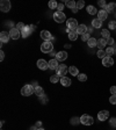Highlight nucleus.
Listing matches in <instances>:
<instances>
[{
	"instance_id": "ea45409f",
	"label": "nucleus",
	"mask_w": 116,
	"mask_h": 130,
	"mask_svg": "<svg viewBox=\"0 0 116 130\" xmlns=\"http://www.w3.org/2000/svg\"><path fill=\"white\" fill-rule=\"evenodd\" d=\"M84 6H85V3L82 1V0H80V1H78V3H77V8H78V9H81Z\"/></svg>"
},
{
	"instance_id": "6ab92c4d",
	"label": "nucleus",
	"mask_w": 116,
	"mask_h": 130,
	"mask_svg": "<svg viewBox=\"0 0 116 130\" xmlns=\"http://www.w3.org/2000/svg\"><path fill=\"white\" fill-rule=\"evenodd\" d=\"M60 84H62L63 86H65V87H69L72 83H71L70 78H68V77H62V78H60Z\"/></svg>"
},
{
	"instance_id": "412c9836",
	"label": "nucleus",
	"mask_w": 116,
	"mask_h": 130,
	"mask_svg": "<svg viewBox=\"0 0 116 130\" xmlns=\"http://www.w3.org/2000/svg\"><path fill=\"white\" fill-rule=\"evenodd\" d=\"M105 9L107 11V13H113V12L116 9V4H115V3L108 4V5H107V7H106Z\"/></svg>"
},
{
	"instance_id": "ddd939ff",
	"label": "nucleus",
	"mask_w": 116,
	"mask_h": 130,
	"mask_svg": "<svg viewBox=\"0 0 116 130\" xmlns=\"http://www.w3.org/2000/svg\"><path fill=\"white\" fill-rule=\"evenodd\" d=\"M9 35H11V38H13V40H18V38L20 37V35H21V31L18 30L16 28H12V29L9 30Z\"/></svg>"
},
{
	"instance_id": "e433bc0d",
	"label": "nucleus",
	"mask_w": 116,
	"mask_h": 130,
	"mask_svg": "<svg viewBox=\"0 0 116 130\" xmlns=\"http://www.w3.org/2000/svg\"><path fill=\"white\" fill-rule=\"evenodd\" d=\"M109 124L113 128H116V117H111V119L109 120Z\"/></svg>"
},
{
	"instance_id": "2f4dec72",
	"label": "nucleus",
	"mask_w": 116,
	"mask_h": 130,
	"mask_svg": "<svg viewBox=\"0 0 116 130\" xmlns=\"http://www.w3.org/2000/svg\"><path fill=\"white\" fill-rule=\"evenodd\" d=\"M96 56L99 57V58H101V59H103V58H105L107 55H106V51H105V50H99V51L96 52Z\"/></svg>"
},
{
	"instance_id": "3c124183",
	"label": "nucleus",
	"mask_w": 116,
	"mask_h": 130,
	"mask_svg": "<svg viewBox=\"0 0 116 130\" xmlns=\"http://www.w3.org/2000/svg\"><path fill=\"white\" fill-rule=\"evenodd\" d=\"M113 49H114V54H116V44L113 45Z\"/></svg>"
},
{
	"instance_id": "864d4df0",
	"label": "nucleus",
	"mask_w": 116,
	"mask_h": 130,
	"mask_svg": "<svg viewBox=\"0 0 116 130\" xmlns=\"http://www.w3.org/2000/svg\"><path fill=\"white\" fill-rule=\"evenodd\" d=\"M37 130H44V129H43V128H38Z\"/></svg>"
},
{
	"instance_id": "f8f14e48",
	"label": "nucleus",
	"mask_w": 116,
	"mask_h": 130,
	"mask_svg": "<svg viewBox=\"0 0 116 130\" xmlns=\"http://www.w3.org/2000/svg\"><path fill=\"white\" fill-rule=\"evenodd\" d=\"M9 38H11L9 32H7V31L0 32V41H1V43H7L8 41H9Z\"/></svg>"
},
{
	"instance_id": "b1692460",
	"label": "nucleus",
	"mask_w": 116,
	"mask_h": 130,
	"mask_svg": "<svg viewBox=\"0 0 116 130\" xmlns=\"http://www.w3.org/2000/svg\"><path fill=\"white\" fill-rule=\"evenodd\" d=\"M69 38H70L71 41H76L77 38H78V32H77L76 30H71V31L69 32Z\"/></svg>"
},
{
	"instance_id": "a18cd8bd",
	"label": "nucleus",
	"mask_w": 116,
	"mask_h": 130,
	"mask_svg": "<svg viewBox=\"0 0 116 130\" xmlns=\"http://www.w3.org/2000/svg\"><path fill=\"white\" fill-rule=\"evenodd\" d=\"M57 9L59 12H63V9H64V4H58V7H57Z\"/></svg>"
},
{
	"instance_id": "a19ab883",
	"label": "nucleus",
	"mask_w": 116,
	"mask_h": 130,
	"mask_svg": "<svg viewBox=\"0 0 116 130\" xmlns=\"http://www.w3.org/2000/svg\"><path fill=\"white\" fill-rule=\"evenodd\" d=\"M109 102H110L111 105H116V95H111V96L109 98Z\"/></svg>"
},
{
	"instance_id": "c9c22d12",
	"label": "nucleus",
	"mask_w": 116,
	"mask_h": 130,
	"mask_svg": "<svg viewBox=\"0 0 116 130\" xmlns=\"http://www.w3.org/2000/svg\"><path fill=\"white\" fill-rule=\"evenodd\" d=\"M71 123H72L73 125H77L78 123H80V117H73V119L71 120Z\"/></svg>"
},
{
	"instance_id": "603ef678",
	"label": "nucleus",
	"mask_w": 116,
	"mask_h": 130,
	"mask_svg": "<svg viewBox=\"0 0 116 130\" xmlns=\"http://www.w3.org/2000/svg\"><path fill=\"white\" fill-rule=\"evenodd\" d=\"M65 48L69 49V48H71V45H70V44H65Z\"/></svg>"
},
{
	"instance_id": "9d476101",
	"label": "nucleus",
	"mask_w": 116,
	"mask_h": 130,
	"mask_svg": "<svg viewBox=\"0 0 116 130\" xmlns=\"http://www.w3.org/2000/svg\"><path fill=\"white\" fill-rule=\"evenodd\" d=\"M37 66H38L40 70L45 71V70L49 69V62H46V60H44V59H38L37 60Z\"/></svg>"
},
{
	"instance_id": "c756f323",
	"label": "nucleus",
	"mask_w": 116,
	"mask_h": 130,
	"mask_svg": "<svg viewBox=\"0 0 116 130\" xmlns=\"http://www.w3.org/2000/svg\"><path fill=\"white\" fill-rule=\"evenodd\" d=\"M50 81H51L52 84H55V83H58V81H60L59 76H57V74H54V76H51V77H50Z\"/></svg>"
},
{
	"instance_id": "f3484780",
	"label": "nucleus",
	"mask_w": 116,
	"mask_h": 130,
	"mask_svg": "<svg viewBox=\"0 0 116 130\" xmlns=\"http://www.w3.org/2000/svg\"><path fill=\"white\" fill-rule=\"evenodd\" d=\"M87 29H88V28H87L86 24H79L76 31L78 32V35H84L85 32H87Z\"/></svg>"
},
{
	"instance_id": "9b49d317",
	"label": "nucleus",
	"mask_w": 116,
	"mask_h": 130,
	"mask_svg": "<svg viewBox=\"0 0 116 130\" xmlns=\"http://www.w3.org/2000/svg\"><path fill=\"white\" fill-rule=\"evenodd\" d=\"M102 65L106 66V68H109V66H113L114 65V59L109 56H106L102 59Z\"/></svg>"
},
{
	"instance_id": "7ed1b4c3",
	"label": "nucleus",
	"mask_w": 116,
	"mask_h": 130,
	"mask_svg": "<svg viewBox=\"0 0 116 130\" xmlns=\"http://www.w3.org/2000/svg\"><path fill=\"white\" fill-rule=\"evenodd\" d=\"M32 93H35V87L32 85H26V86H23L21 88V94L23 96H29Z\"/></svg>"
},
{
	"instance_id": "4468645a",
	"label": "nucleus",
	"mask_w": 116,
	"mask_h": 130,
	"mask_svg": "<svg viewBox=\"0 0 116 130\" xmlns=\"http://www.w3.org/2000/svg\"><path fill=\"white\" fill-rule=\"evenodd\" d=\"M66 58H68V52H66V51H59V52H57L56 59L58 60V62H63V60H65Z\"/></svg>"
},
{
	"instance_id": "cd10ccee",
	"label": "nucleus",
	"mask_w": 116,
	"mask_h": 130,
	"mask_svg": "<svg viewBox=\"0 0 116 130\" xmlns=\"http://www.w3.org/2000/svg\"><path fill=\"white\" fill-rule=\"evenodd\" d=\"M87 13L91 14V15H94V14L97 13V11L94 6H88V7H87Z\"/></svg>"
},
{
	"instance_id": "09e8293b",
	"label": "nucleus",
	"mask_w": 116,
	"mask_h": 130,
	"mask_svg": "<svg viewBox=\"0 0 116 130\" xmlns=\"http://www.w3.org/2000/svg\"><path fill=\"white\" fill-rule=\"evenodd\" d=\"M41 125H42V122L38 121L37 123H36V127H37V128H41Z\"/></svg>"
},
{
	"instance_id": "393cba45",
	"label": "nucleus",
	"mask_w": 116,
	"mask_h": 130,
	"mask_svg": "<svg viewBox=\"0 0 116 130\" xmlns=\"http://www.w3.org/2000/svg\"><path fill=\"white\" fill-rule=\"evenodd\" d=\"M69 72H70L72 76H77V77H78V74H79L78 69H77L76 66H72V65H71L70 68H69Z\"/></svg>"
},
{
	"instance_id": "0eeeda50",
	"label": "nucleus",
	"mask_w": 116,
	"mask_h": 130,
	"mask_svg": "<svg viewBox=\"0 0 116 130\" xmlns=\"http://www.w3.org/2000/svg\"><path fill=\"white\" fill-rule=\"evenodd\" d=\"M66 26H68V28L70 30H77V28H78V22H77L76 19H73V18H71V19H69L68 21H66Z\"/></svg>"
},
{
	"instance_id": "4be33fe9",
	"label": "nucleus",
	"mask_w": 116,
	"mask_h": 130,
	"mask_svg": "<svg viewBox=\"0 0 116 130\" xmlns=\"http://www.w3.org/2000/svg\"><path fill=\"white\" fill-rule=\"evenodd\" d=\"M92 26H93V28H101L102 27V21L99 19H94L92 21Z\"/></svg>"
},
{
	"instance_id": "20e7f679",
	"label": "nucleus",
	"mask_w": 116,
	"mask_h": 130,
	"mask_svg": "<svg viewBox=\"0 0 116 130\" xmlns=\"http://www.w3.org/2000/svg\"><path fill=\"white\" fill-rule=\"evenodd\" d=\"M54 20L57 23H63V22L66 20V16H65V14L63 13V12L57 11V12H55V14H54Z\"/></svg>"
},
{
	"instance_id": "a878e982",
	"label": "nucleus",
	"mask_w": 116,
	"mask_h": 130,
	"mask_svg": "<svg viewBox=\"0 0 116 130\" xmlns=\"http://www.w3.org/2000/svg\"><path fill=\"white\" fill-rule=\"evenodd\" d=\"M35 94L37 95V96H40V98L43 96V95H45V94H44V89L42 88L41 86H38V87H36V88H35Z\"/></svg>"
},
{
	"instance_id": "7c9ffc66",
	"label": "nucleus",
	"mask_w": 116,
	"mask_h": 130,
	"mask_svg": "<svg viewBox=\"0 0 116 130\" xmlns=\"http://www.w3.org/2000/svg\"><path fill=\"white\" fill-rule=\"evenodd\" d=\"M49 7H50V9H56L58 7V4L55 0H51V1H49Z\"/></svg>"
},
{
	"instance_id": "aec40b11",
	"label": "nucleus",
	"mask_w": 116,
	"mask_h": 130,
	"mask_svg": "<svg viewBox=\"0 0 116 130\" xmlns=\"http://www.w3.org/2000/svg\"><path fill=\"white\" fill-rule=\"evenodd\" d=\"M107 45V40L106 38H100V40H97V48H99V50H102L105 46Z\"/></svg>"
},
{
	"instance_id": "423d86ee",
	"label": "nucleus",
	"mask_w": 116,
	"mask_h": 130,
	"mask_svg": "<svg viewBox=\"0 0 116 130\" xmlns=\"http://www.w3.org/2000/svg\"><path fill=\"white\" fill-rule=\"evenodd\" d=\"M69 72V68L66 66V65L62 64L58 66V69L56 70V74L57 76H59V77H65V74Z\"/></svg>"
},
{
	"instance_id": "37998d69",
	"label": "nucleus",
	"mask_w": 116,
	"mask_h": 130,
	"mask_svg": "<svg viewBox=\"0 0 116 130\" xmlns=\"http://www.w3.org/2000/svg\"><path fill=\"white\" fill-rule=\"evenodd\" d=\"M107 44H109V46L114 45V38L113 37H109L108 40H107Z\"/></svg>"
},
{
	"instance_id": "6e6552de",
	"label": "nucleus",
	"mask_w": 116,
	"mask_h": 130,
	"mask_svg": "<svg viewBox=\"0 0 116 130\" xmlns=\"http://www.w3.org/2000/svg\"><path fill=\"white\" fill-rule=\"evenodd\" d=\"M41 37L43 38V41L45 42V41H49V42H52V41L55 40V37L50 34V31H48V30H42L41 31Z\"/></svg>"
},
{
	"instance_id": "4c0bfd02",
	"label": "nucleus",
	"mask_w": 116,
	"mask_h": 130,
	"mask_svg": "<svg viewBox=\"0 0 116 130\" xmlns=\"http://www.w3.org/2000/svg\"><path fill=\"white\" fill-rule=\"evenodd\" d=\"M24 27H26V26H24V23H22V22H19V23L16 24V27H15V28H16L18 30H20V31H21V30L23 29Z\"/></svg>"
},
{
	"instance_id": "39448f33",
	"label": "nucleus",
	"mask_w": 116,
	"mask_h": 130,
	"mask_svg": "<svg viewBox=\"0 0 116 130\" xmlns=\"http://www.w3.org/2000/svg\"><path fill=\"white\" fill-rule=\"evenodd\" d=\"M93 122H94L93 117L87 115V114H85V115H82V116L80 117V123H82L84 125H92Z\"/></svg>"
},
{
	"instance_id": "f03ea898",
	"label": "nucleus",
	"mask_w": 116,
	"mask_h": 130,
	"mask_svg": "<svg viewBox=\"0 0 116 130\" xmlns=\"http://www.w3.org/2000/svg\"><path fill=\"white\" fill-rule=\"evenodd\" d=\"M52 50H54V44H52V42L45 41V42H43L42 45H41V51L44 52V54H50Z\"/></svg>"
},
{
	"instance_id": "de8ad7c7",
	"label": "nucleus",
	"mask_w": 116,
	"mask_h": 130,
	"mask_svg": "<svg viewBox=\"0 0 116 130\" xmlns=\"http://www.w3.org/2000/svg\"><path fill=\"white\" fill-rule=\"evenodd\" d=\"M4 59H5V52H4V51H1V52H0V60L3 62Z\"/></svg>"
},
{
	"instance_id": "79ce46f5",
	"label": "nucleus",
	"mask_w": 116,
	"mask_h": 130,
	"mask_svg": "<svg viewBox=\"0 0 116 130\" xmlns=\"http://www.w3.org/2000/svg\"><path fill=\"white\" fill-rule=\"evenodd\" d=\"M97 4H99V6H100V7H103V8L107 7V3H106L105 0H100Z\"/></svg>"
},
{
	"instance_id": "5701e85b",
	"label": "nucleus",
	"mask_w": 116,
	"mask_h": 130,
	"mask_svg": "<svg viewBox=\"0 0 116 130\" xmlns=\"http://www.w3.org/2000/svg\"><path fill=\"white\" fill-rule=\"evenodd\" d=\"M87 44H88V46H91V48H94V46L97 45V40H95L94 37H91L87 41Z\"/></svg>"
},
{
	"instance_id": "1a4fd4ad",
	"label": "nucleus",
	"mask_w": 116,
	"mask_h": 130,
	"mask_svg": "<svg viewBox=\"0 0 116 130\" xmlns=\"http://www.w3.org/2000/svg\"><path fill=\"white\" fill-rule=\"evenodd\" d=\"M0 9H1V12H4V13L9 12V9H11V3H9L8 0H1V3H0Z\"/></svg>"
},
{
	"instance_id": "a211bd4d",
	"label": "nucleus",
	"mask_w": 116,
	"mask_h": 130,
	"mask_svg": "<svg viewBox=\"0 0 116 130\" xmlns=\"http://www.w3.org/2000/svg\"><path fill=\"white\" fill-rule=\"evenodd\" d=\"M58 66H59V64H58V60H57L56 58H52V59L49 62V69H51V70H57Z\"/></svg>"
},
{
	"instance_id": "2eb2a0df",
	"label": "nucleus",
	"mask_w": 116,
	"mask_h": 130,
	"mask_svg": "<svg viewBox=\"0 0 116 130\" xmlns=\"http://www.w3.org/2000/svg\"><path fill=\"white\" fill-rule=\"evenodd\" d=\"M109 117V111L108 110H101L100 113L97 114V119L100 121H106Z\"/></svg>"
},
{
	"instance_id": "72a5a7b5",
	"label": "nucleus",
	"mask_w": 116,
	"mask_h": 130,
	"mask_svg": "<svg viewBox=\"0 0 116 130\" xmlns=\"http://www.w3.org/2000/svg\"><path fill=\"white\" fill-rule=\"evenodd\" d=\"M78 80L79 81H86L87 80V76L85 73H79L78 74Z\"/></svg>"
},
{
	"instance_id": "f257e3e1",
	"label": "nucleus",
	"mask_w": 116,
	"mask_h": 130,
	"mask_svg": "<svg viewBox=\"0 0 116 130\" xmlns=\"http://www.w3.org/2000/svg\"><path fill=\"white\" fill-rule=\"evenodd\" d=\"M35 29H36V27L34 26V24H30V26H26V27H24L23 29L21 30V35H22V37H24V38L29 37V35H31Z\"/></svg>"
},
{
	"instance_id": "58836bf2",
	"label": "nucleus",
	"mask_w": 116,
	"mask_h": 130,
	"mask_svg": "<svg viewBox=\"0 0 116 130\" xmlns=\"http://www.w3.org/2000/svg\"><path fill=\"white\" fill-rule=\"evenodd\" d=\"M108 28L109 29H115L116 28V21H110L108 23Z\"/></svg>"
},
{
	"instance_id": "8fccbe9b",
	"label": "nucleus",
	"mask_w": 116,
	"mask_h": 130,
	"mask_svg": "<svg viewBox=\"0 0 116 130\" xmlns=\"http://www.w3.org/2000/svg\"><path fill=\"white\" fill-rule=\"evenodd\" d=\"M72 12H73V13H78V8H73V9H72Z\"/></svg>"
},
{
	"instance_id": "bb28decb",
	"label": "nucleus",
	"mask_w": 116,
	"mask_h": 130,
	"mask_svg": "<svg viewBox=\"0 0 116 130\" xmlns=\"http://www.w3.org/2000/svg\"><path fill=\"white\" fill-rule=\"evenodd\" d=\"M65 5L68 6L69 8H71V9L77 7V3H74L73 0H68V1H65Z\"/></svg>"
},
{
	"instance_id": "f704fd0d",
	"label": "nucleus",
	"mask_w": 116,
	"mask_h": 130,
	"mask_svg": "<svg viewBox=\"0 0 116 130\" xmlns=\"http://www.w3.org/2000/svg\"><path fill=\"white\" fill-rule=\"evenodd\" d=\"M89 38H91V35H89V32H85L84 35H81V40L84 41V42H87Z\"/></svg>"
},
{
	"instance_id": "473e14b6",
	"label": "nucleus",
	"mask_w": 116,
	"mask_h": 130,
	"mask_svg": "<svg viewBox=\"0 0 116 130\" xmlns=\"http://www.w3.org/2000/svg\"><path fill=\"white\" fill-rule=\"evenodd\" d=\"M105 51H106V55H107V56H109V57H110L111 55H114V49H113V46H108V48L106 49Z\"/></svg>"
},
{
	"instance_id": "dca6fc26",
	"label": "nucleus",
	"mask_w": 116,
	"mask_h": 130,
	"mask_svg": "<svg viewBox=\"0 0 116 130\" xmlns=\"http://www.w3.org/2000/svg\"><path fill=\"white\" fill-rule=\"evenodd\" d=\"M108 18V13L106 9H101L100 12H97V19L101 20V21H105L106 19Z\"/></svg>"
},
{
	"instance_id": "c85d7f7f",
	"label": "nucleus",
	"mask_w": 116,
	"mask_h": 130,
	"mask_svg": "<svg viewBox=\"0 0 116 130\" xmlns=\"http://www.w3.org/2000/svg\"><path fill=\"white\" fill-rule=\"evenodd\" d=\"M101 35H102V37L106 38V40H108V38L110 37V34H109V30L108 29H103L102 31H101Z\"/></svg>"
},
{
	"instance_id": "c03bdc74",
	"label": "nucleus",
	"mask_w": 116,
	"mask_h": 130,
	"mask_svg": "<svg viewBox=\"0 0 116 130\" xmlns=\"http://www.w3.org/2000/svg\"><path fill=\"white\" fill-rule=\"evenodd\" d=\"M110 93H111V95H116V86L110 87Z\"/></svg>"
},
{
	"instance_id": "49530a36",
	"label": "nucleus",
	"mask_w": 116,
	"mask_h": 130,
	"mask_svg": "<svg viewBox=\"0 0 116 130\" xmlns=\"http://www.w3.org/2000/svg\"><path fill=\"white\" fill-rule=\"evenodd\" d=\"M41 101H42V103H46L48 102V98L45 95H43V96H41Z\"/></svg>"
}]
</instances>
